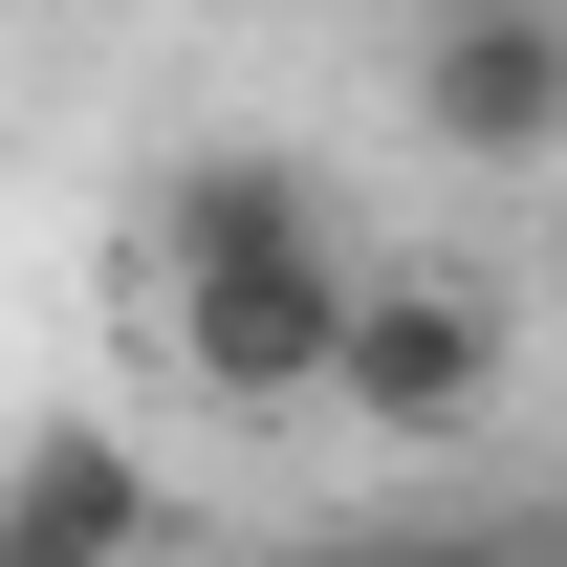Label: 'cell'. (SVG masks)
<instances>
[{"instance_id": "obj_3", "label": "cell", "mask_w": 567, "mask_h": 567, "mask_svg": "<svg viewBox=\"0 0 567 567\" xmlns=\"http://www.w3.org/2000/svg\"><path fill=\"white\" fill-rule=\"evenodd\" d=\"M371 436H481V393H502V306L481 284H436V262H371V306H350V371H328Z\"/></svg>"}, {"instance_id": "obj_4", "label": "cell", "mask_w": 567, "mask_h": 567, "mask_svg": "<svg viewBox=\"0 0 567 567\" xmlns=\"http://www.w3.org/2000/svg\"><path fill=\"white\" fill-rule=\"evenodd\" d=\"M132 546H153V458L110 415H44L0 458V567H132Z\"/></svg>"}, {"instance_id": "obj_1", "label": "cell", "mask_w": 567, "mask_h": 567, "mask_svg": "<svg viewBox=\"0 0 567 567\" xmlns=\"http://www.w3.org/2000/svg\"><path fill=\"white\" fill-rule=\"evenodd\" d=\"M153 262H175V371H197L218 415H284V393H328V371H350L371 262L328 240L306 153H197L175 218H153Z\"/></svg>"}, {"instance_id": "obj_2", "label": "cell", "mask_w": 567, "mask_h": 567, "mask_svg": "<svg viewBox=\"0 0 567 567\" xmlns=\"http://www.w3.org/2000/svg\"><path fill=\"white\" fill-rule=\"evenodd\" d=\"M415 132L481 153V175H546L567 153V0H458V22H415Z\"/></svg>"}, {"instance_id": "obj_5", "label": "cell", "mask_w": 567, "mask_h": 567, "mask_svg": "<svg viewBox=\"0 0 567 567\" xmlns=\"http://www.w3.org/2000/svg\"><path fill=\"white\" fill-rule=\"evenodd\" d=\"M546 284H567V262H546Z\"/></svg>"}]
</instances>
